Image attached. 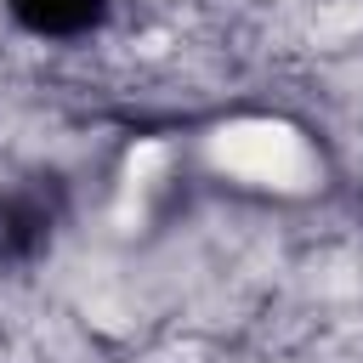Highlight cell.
Instances as JSON below:
<instances>
[{
	"instance_id": "1",
	"label": "cell",
	"mask_w": 363,
	"mask_h": 363,
	"mask_svg": "<svg viewBox=\"0 0 363 363\" xmlns=\"http://www.w3.org/2000/svg\"><path fill=\"white\" fill-rule=\"evenodd\" d=\"M62 221V182L57 176H28L0 193V267H28L51 250Z\"/></svg>"
},
{
	"instance_id": "2",
	"label": "cell",
	"mask_w": 363,
	"mask_h": 363,
	"mask_svg": "<svg viewBox=\"0 0 363 363\" xmlns=\"http://www.w3.org/2000/svg\"><path fill=\"white\" fill-rule=\"evenodd\" d=\"M108 0H11V17L40 40H79L102 23Z\"/></svg>"
}]
</instances>
